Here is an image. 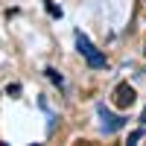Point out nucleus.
<instances>
[{
    "label": "nucleus",
    "instance_id": "423d86ee",
    "mask_svg": "<svg viewBox=\"0 0 146 146\" xmlns=\"http://www.w3.org/2000/svg\"><path fill=\"white\" fill-rule=\"evenodd\" d=\"M140 123H146V108H143V117H140Z\"/></svg>",
    "mask_w": 146,
    "mask_h": 146
},
{
    "label": "nucleus",
    "instance_id": "7ed1b4c3",
    "mask_svg": "<svg viewBox=\"0 0 146 146\" xmlns=\"http://www.w3.org/2000/svg\"><path fill=\"white\" fill-rule=\"evenodd\" d=\"M100 117H102V131H105V135H111V131H117L120 126L126 123V117H111V114L105 111V105H100Z\"/></svg>",
    "mask_w": 146,
    "mask_h": 146
},
{
    "label": "nucleus",
    "instance_id": "39448f33",
    "mask_svg": "<svg viewBox=\"0 0 146 146\" xmlns=\"http://www.w3.org/2000/svg\"><path fill=\"white\" fill-rule=\"evenodd\" d=\"M47 73H50V79H53L56 85H62V82H64V79H62V76H58V73H56V70H47Z\"/></svg>",
    "mask_w": 146,
    "mask_h": 146
},
{
    "label": "nucleus",
    "instance_id": "f257e3e1",
    "mask_svg": "<svg viewBox=\"0 0 146 146\" xmlns=\"http://www.w3.org/2000/svg\"><path fill=\"white\" fill-rule=\"evenodd\" d=\"M76 47H79V53L85 56V62H88V64H91L94 70H102V67L108 64V58H105V56H102L100 50H96V47H94V44H91L88 38H85L82 32L76 35Z\"/></svg>",
    "mask_w": 146,
    "mask_h": 146
},
{
    "label": "nucleus",
    "instance_id": "f03ea898",
    "mask_svg": "<svg viewBox=\"0 0 146 146\" xmlns=\"http://www.w3.org/2000/svg\"><path fill=\"white\" fill-rule=\"evenodd\" d=\"M114 105L117 108L135 105V88H131V85H117V88H114Z\"/></svg>",
    "mask_w": 146,
    "mask_h": 146
},
{
    "label": "nucleus",
    "instance_id": "20e7f679",
    "mask_svg": "<svg viewBox=\"0 0 146 146\" xmlns=\"http://www.w3.org/2000/svg\"><path fill=\"white\" fill-rule=\"evenodd\" d=\"M143 137V129H137V131H131V135H129V143H137Z\"/></svg>",
    "mask_w": 146,
    "mask_h": 146
}]
</instances>
